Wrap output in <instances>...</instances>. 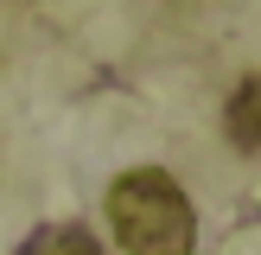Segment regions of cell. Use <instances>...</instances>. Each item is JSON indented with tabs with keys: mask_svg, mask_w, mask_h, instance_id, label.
Segmentation results:
<instances>
[{
	"mask_svg": "<svg viewBox=\"0 0 261 255\" xmlns=\"http://www.w3.org/2000/svg\"><path fill=\"white\" fill-rule=\"evenodd\" d=\"M229 140L242 153H261V70L229 96Z\"/></svg>",
	"mask_w": 261,
	"mask_h": 255,
	"instance_id": "obj_2",
	"label": "cell"
},
{
	"mask_svg": "<svg viewBox=\"0 0 261 255\" xmlns=\"http://www.w3.org/2000/svg\"><path fill=\"white\" fill-rule=\"evenodd\" d=\"M19 255H102V249H96V236L83 223H45V230H32L19 242Z\"/></svg>",
	"mask_w": 261,
	"mask_h": 255,
	"instance_id": "obj_3",
	"label": "cell"
},
{
	"mask_svg": "<svg viewBox=\"0 0 261 255\" xmlns=\"http://www.w3.org/2000/svg\"><path fill=\"white\" fill-rule=\"evenodd\" d=\"M109 223L127 255H191L198 249V211L172 172L140 166L109 185Z\"/></svg>",
	"mask_w": 261,
	"mask_h": 255,
	"instance_id": "obj_1",
	"label": "cell"
}]
</instances>
